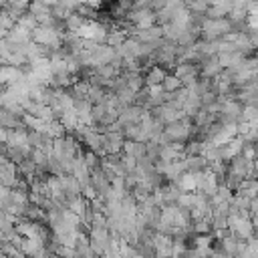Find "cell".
<instances>
[{"instance_id": "6da1fadb", "label": "cell", "mask_w": 258, "mask_h": 258, "mask_svg": "<svg viewBox=\"0 0 258 258\" xmlns=\"http://www.w3.org/2000/svg\"><path fill=\"white\" fill-rule=\"evenodd\" d=\"M32 40L36 44H40V46L50 48L52 52L62 48V34L56 28H50V26H38L32 32Z\"/></svg>"}, {"instance_id": "7a4b0ae2", "label": "cell", "mask_w": 258, "mask_h": 258, "mask_svg": "<svg viewBox=\"0 0 258 258\" xmlns=\"http://www.w3.org/2000/svg\"><path fill=\"white\" fill-rule=\"evenodd\" d=\"M220 185H222V183H220V177H218L212 169H206V171L198 173V191H200V194L212 198V196L218 194Z\"/></svg>"}, {"instance_id": "3957f363", "label": "cell", "mask_w": 258, "mask_h": 258, "mask_svg": "<svg viewBox=\"0 0 258 258\" xmlns=\"http://www.w3.org/2000/svg\"><path fill=\"white\" fill-rule=\"evenodd\" d=\"M123 145H125V135L123 133H115V131H105L103 133V149H105L107 155L123 153Z\"/></svg>"}, {"instance_id": "277c9868", "label": "cell", "mask_w": 258, "mask_h": 258, "mask_svg": "<svg viewBox=\"0 0 258 258\" xmlns=\"http://www.w3.org/2000/svg\"><path fill=\"white\" fill-rule=\"evenodd\" d=\"M26 79H28L26 71L24 69H18V67H2V71H0L2 89L12 87V85H18V83H24Z\"/></svg>"}, {"instance_id": "5b68a950", "label": "cell", "mask_w": 258, "mask_h": 258, "mask_svg": "<svg viewBox=\"0 0 258 258\" xmlns=\"http://www.w3.org/2000/svg\"><path fill=\"white\" fill-rule=\"evenodd\" d=\"M232 8H234V2H212L210 10L206 12V18H210V20H224V18L230 16Z\"/></svg>"}, {"instance_id": "8992f818", "label": "cell", "mask_w": 258, "mask_h": 258, "mask_svg": "<svg viewBox=\"0 0 258 258\" xmlns=\"http://www.w3.org/2000/svg\"><path fill=\"white\" fill-rule=\"evenodd\" d=\"M175 185L179 187L181 194H196V191H198V173L185 171V173L175 181Z\"/></svg>"}, {"instance_id": "52a82bcc", "label": "cell", "mask_w": 258, "mask_h": 258, "mask_svg": "<svg viewBox=\"0 0 258 258\" xmlns=\"http://www.w3.org/2000/svg\"><path fill=\"white\" fill-rule=\"evenodd\" d=\"M91 183H93V187L97 189L99 196H103L111 187V181H109V177L105 175V171L101 167H97V169L91 171Z\"/></svg>"}, {"instance_id": "ba28073f", "label": "cell", "mask_w": 258, "mask_h": 258, "mask_svg": "<svg viewBox=\"0 0 258 258\" xmlns=\"http://www.w3.org/2000/svg\"><path fill=\"white\" fill-rule=\"evenodd\" d=\"M169 73L163 69V67H159V64H155V67H151L149 71H145V87H155V85H161L163 81H165V77H167Z\"/></svg>"}, {"instance_id": "9c48e42d", "label": "cell", "mask_w": 258, "mask_h": 258, "mask_svg": "<svg viewBox=\"0 0 258 258\" xmlns=\"http://www.w3.org/2000/svg\"><path fill=\"white\" fill-rule=\"evenodd\" d=\"M0 123L6 129H26L24 119L18 117V115H14V113H10V111H6V109L0 111Z\"/></svg>"}, {"instance_id": "30bf717a", "label": "cell", "mask_w": 258, "mask_h": 258, "mask_svg": "<svg viewBox=\"0 0 258 258\" xmlns=\"http://www.w3.org/2000/svg\"><path fill=\"white\" fill-rule=\"evenodd\" d=\"M185 165H187V171H191V173H202V171L210 169V161L206 159V155L185 157Z\"/></svg>"}, {"instance_id": "8fae6325", "label": "cell", "mask_w": 258, "mask_h": 258, "mask_svg": "<svg viewBox=\"0 0 258 258\" xmlns=\"http://www.w3.org/2000/svg\"><path fill=\"white\" fill-rule=\"evenodd\" d=\"M238 196H244L248 200H256L258 198V179H244L240 183V187L236 189Z\"/></svg>"}, {"instance_id": "7c38bea8", "label": "cell", "mask_w": 258, "mask_h": 258, "mask_svg": "<svg viewBox=\"0 0 258 258\" xmlns=\"http://www.w3.org/2000/svg\"><path fill=\"white\" fill-rule=\"evenodd\" d=\"M127 38H129V36H127V30L115 28V30L109 32V36H107V44L113 46V48H119V46H123V42H125Z\"/></svg>"}, {"instance_id": "4fadbf2b", "label": "cell", "mask_w": 258, "mask_h": 258, "mask_svg": "<svg viewBox=\"0 0 258 258\" xmlns=\"http://www.w3.org/2000/svg\"><path fill=\"white\" fill-rule=\"evenodd\" d=\"M161 85H163V91H165L167 95H173V93H177V91L183 87V85H181V81H179V79H177L173 73H169Z\"/></svg>"}, {"instance_id": "5bb4252c", "label": "cell", "mask_w": 258, "mask_h": 258, "mask_svg": "<svg viewBox=\"0 0 258 258\" xmlns=\"http://www.w3.org/2000/svg\"><path fill=\"white\" fill-rule=\"evenodd\" d=\"M212 2H204V0H194V2H185V8L191 12V14H204L210 10Z\"/></svg>"}, {"instance_id": "9a60e30c", "label": "cell", "mask_w": 258, "mask_h": 258, "mask_svg": "<svg viewBox=\"0 0 258 258\" xmlns=\"http://www.w3.org/2000/svg\"><path fill=\"white\" fill-rule=\"evenodd\" d=\"M244 159H248V161H256V157H258V149H256V145H252V143H246L244 147H242V153H240Z\"/></svg>"}, {"instance_id": "2e32d148", "label": "cell", "mask_w": 258, "mask_h": 258, "mask_svg": "<svg viewBox=\"0 0 258 258\" xmlns=\"http://www.w3.org/2000/svg\"><path fill=\"white\" fill-rule=\"evenodd\" d=\"M238 258H258V254H256V252H254V250L248 246V248H246V250H244V252H242Z\"/></svg>"}, {"instance_id": "e0dca14e", "label": "cell", "mask_w": 258, "mask_h": 258, "mask_svg": "<svg viewBox=\"0 0 258 258\" xmlns=\"http://www.w3.org/2000/svg\"><path fill=\"white\" fill-rule=\"evenodd\" d=\"M250 216H258V198L250 202Z\"/></svg>"}, {"instance_id": "ac0fdd59", "label": "cell", "mask_w": 258, "mask_h": 258, "mask_svg": "<svg viewBox=\"0 0 258 258\" xmlns=\"http://www.w3.org/2000/svg\"><path fill=\"white\" fill-rule=\"evenodd\" d=\"M248 246H250V248H252V250H254V252L258 254V236H254V238H252V240L248 242Z\"/></svg>"}]
</instances>
